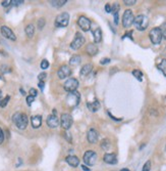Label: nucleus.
I'll return each instance as SVG.
<instances>
[{"label":"nucleus","instance_id":"nucleus-48","mask_svg":"<svg viewBox=\"0 0 166 171\" xmlns=\"http://www.w3.org/2000/svg\"><path fill=\"white\" fill-rule=\"evenodd\" d=\"M21 94H24V95L26 94V93H24V89H21Z\"/></svg>","mask_w":166,"mask_h":171},{"label":"nucleus","instance_id":"nucleus-14","mask_svg":"<svg viewBox=\"0 0 166 171\" xmlns=\"http://www.w3.org/2000/svg\"><path fill=\"white\" fill-rule=\"evenodd\" d=\"M99 138V133L98 131L94 128H91L90 130L88 131V134H87V140L90 143H96L98 142Z\"/></svg>","mask_w":166,"mask_h":171},{"label":"nucleus","instance_id":"nucleus-33","mask_svg":"<svg viewBox=\"0 0 166 171\" xmlns=\"http://www.w3.org/2000/svg\"><path fill=\"white\" fill-rule=\"evenodd\" d=\"M45 24H46V22H45V20L44 19H40V20H38V28L42 30L44 28V26H45Z\"/></svg>","mask_w":166,"mask_h":171},{"label":"nucleus","instance_id":"nucleus-8","mask_svg":"<svg viewBox=\"0 0 166 171\" xmlns=\"http://www.w3.org/2000/svg\"><path fill=\"white\" fill-rule=\"evenodd\" d=\"M79 85H80V83L76 78H69L63 84V88L67 92H73V91H76Z\"/></svg>","mask_w":166,"mask_h":171},{"label":"nucleus","instance_id":"nucleus-25","mask_svg":"<svg viewBox=\"0 0 166 171\" xmlns=\"http://www.w3.org/2000/svg\"><path fill=\"white\" fill-rule=\"evenodd\" d=\"M81 64V56H73L69 59V65L70 66H78Z\"/></svg>","mask_w":166,"mask_h":171},{"label":"nucleus","instance_id":"nucleus-10","mask_svg":"<svg viewBox=\"0 0 166 171\" xmlns=\"http://www.w3.org/2000/svg\"><path fill=\"white\" fill-rule=\"evenodd\" d=\"M84 44H85V37H84L83 34L80 33V32H76L75 39H73V42L70 43V47L76 50V49L81 48Z\"/></svg>","mask_w":166,"mask_h":171},{"label":"nucleus","instance_id":"nucleus-21","mask_svg":"<svg viewBox=\"0 0 166 171\" xmlns=\"http://www.w3.org/2000/svg\"><path fill=\"white\" fill-rule=\"evenodd\" d=\"M87 106H88V109L91 112H97L99 109H100V103L96 100L93 103H87Z\"/></svg>","mask_w":166,"mask_h":171},{"label":"nucleus","instance_id":"nucleus-31","mask_svg":"<svg viewBox=\"0 0 166 171\" xmlns=\"http://www.w3.org/2000/svg\"><path fill=\"white\" fill-rule=\"evenodd\" d=\"M150 169H151V161H147V162L144 164L142 171H150Z\"/></svg>","mask_w":166,"mask_h":171},{"label":"nucleus","instance_id":"nucleus-6","mask_svg":"<svg viewBox=\"0 0 166 171\" xmlns=\"http://www.w3.org/2000/svg\"><path fill=\"white\" fill-rule=\"evenodd\" d=\"M69 23V14L67 12H62V14H58L55 20V26L58 28H64Z\"/></svg>","mask_w":166,"mask_h":171},{"label":"nucleus","instance_id":"nucleus-37","mask_svg":"<svg viewBox=\"0 0 166 171\" xmlns=\"http://www.w3.org/2000/svg\"><path fill=\"white\" fill-rule=\"evenodd\" d=\"M30 95H32V96H34V98H36V96L38 95V91H37L35 88H31V89H30Z\"/></svg>","mask_w":166,"mask_h":171},{"label":"nucleus","instance_id":"nucleus-46","mask_svg":"<svg viewBox=\"0 0 166 171\" xmlns=\"http://www.w3.org/2000/svg\"><path fill=\"white\" fill-rule=\"evenodd\" d=\"M82 168H83V170H84V171H91V170H90V168H88L86 165H83V166H82Z\"/></svg>","mask_w":166,"mask_h":171},{"label":"nucleus","instance_id":"nucleus-20","mask_svg":"<svg viewBox=\"0 0 166 171\" xmlns=\"http://www.w3.org/2000/svg\"><path fill=\"white\" fill-rule=\"evenodd\" d=\"M92 70H93V65L92 64H87V65L83 66V68L81 69V76L82 77H85V76H88L89 74L91 73Z\"/></svg>","mask_w":166,"mask_h":171},{"label":"nucleus","instance_id":"nucleus-16","mask_svg":"<svg viewBox=\"0 0 166 171\" xmlns=\"http://www.w3.org/2000/svg\"><path fill=\"white\" fill-rule=\"evenodd\" d=\"M103 160L105 163H107V164H110V165H114L117 163V158H116V155L115 154H105L103 157Z\"/></svg>","mask_w":166,"mask_h":171},{"label":"nucleus","instance_id":"nucleus-18","mask_svg":"<svg viewBox=\"0 0 166 171\" xmlns=\"http://www.w3.org/2000/svg\"><path fill=\"white\" fill-rule=\"evenodd\" d=\"M31 123H32V126H33V128L37 129V128L40 127L41 124H42V117H41L40 115L33 116V117L31 118Z\"/></svg>","mask_w":166,"mask_h":171},{"label":"nucleus","instance_id":"nucleus-7","mask_svg":"<svg viewBox=\"0 0 166 171\" xmlns=\"http://www.w3.org/2000/svg\"><path fill=\"white\" fill-rule=\"evenodd\" d=\"M81 95L78 91H73V92H69L68 95L66 96V104L69 106H76L80 104Z\"/></svg>","mask_w":166,"mask_h":171},{"label":"nucleus","instance_id":"nucleus-30","mask_svg":"<svg viewBox=\"0 0 166 171\" xmlns=\"http://www.w3.org/2000/svg\"><path fill=\"white\" fill-rule=\"evenodd\" d=\"M9 100H10V96H9V95L5 96V98H4L3 100L0 101V106H1V108H4V106H5L7 104H8Z\"/></svg>","mask_w":166,"mask_h":171},{"label":"nucleus","instance_id":"nucleus-26","mask_svg":"<svg viewBox=\"0 0 166 171\" xmlns=\"http://www.w3.org/2000/svg\"><path fill=\"white\" fill-rule=\"evenodd\" d=\"M157 68L159 69L163 73V75L166 77V59H162V61L160 62V64L157 65Z\"/></svg>","mask_w":166,"mask_h":171},{"label":"nucleus","instance_id":"nucleus-36","mask_svg":"<svg viewBox=\"0 0 166 171\" xmlns=\"http://www.w3.org/2000/svg\"><path fill=\"white\" fill-rule=\"evenodd\" d=\"M123 3H124L125 5L130 6V5H133L135 3H137V1H136V0H124Z\"/></svg>","mask_w":166,"mask_h":171},{"label":"nucleus","instance_id":"nucleus-40","mask_svg":"<svg viewBox=\"0 0 166 171\" xmlns=\"http://www.w3.org/2000/svg\"><path fill=\"white\" fill-rule=\"evenodd\" d=\"M4 142V133H3V130L0 128V145Z\"/></svg>","mask_w":166,"mask_h":171},{"label":"nucleus","instance_id":"nucleus-3","mask_svg":"<svg viewBox=\"0 0 166 171\" xmlns=\"http://www.w3.org/2000/svg\"><path fill=\"white\" fill-rule=\"evenodd\" d=\"M149 37H150V40L153 44L155 45H158V44L161 43L163 38V34H162V30L160 28H153L150 31L149 33Z\"/></svg>","mask_w":166,"mask_h":171},{"label":"nucleus","instance_id":"nucleus-35","mask_svg":"<svg viewBox=\"0 0 166 171\" xmlns=\"http://www.w3.org/2000/svg\"><path fill=\"white\" fill-rule=\"evenodd\" d=\"M35 100V98L32 95H29L27 96V104H28V106H31L32 104H33V101Z\"/></svg>","mask_w":166,"mask_h":171},{"label":"nucleus","instance_id":"nucleus-29","mask_svg":"<svg viewBox=\"0 0 166 171\" xmlns=\"http://www.w3.org/2000/svg\"><path fill=\"white\" fill-rule=\"evenodd\" d=\"M101 148H103V150L107 151L109 148H110V142H109L108 140H102V142H101Z\"/></svg>","mask_w":166,"mask_h":171},{"label":"nucleus","instance_id":"nucleus-42","mask_svg":"<svg viewBox=\"0 0 166 171\" xmlns=\"http://www.w3.org/2000/svg\"><path fill=\"white\" fill-rule=\"evenodd\" d=\"M1 4H2V6L6 7V6H8L9 4H11V1H10V0H6V1H2V2H1Z\"/></svg>","mask_w":166,"mask_h":171},{"label":"nucleus","instance_id":"nucleus-19","mask_svg":"<svg viewBox=\"0 0 166 171\" xmlns=\"http://www.w3.org/2000/svg\"><path fill=\"white\" fill-rule=\"evenodd\" d=\"M86 50H87V52H88L89 56H94L98 53V47H97V45L94 44V43L88 44V45H87Z\"/></svg>","mask_w":166,"mask_h":171},{"label":"nucleus","instance_id":"nucleus-41","mask_svg":"<svg viewBox=\"0 0 166 171\" xmlns=\"http://www.w3.org/2000/svg\"><path fill=\"white\" fill-rule=\"evenodd\" d=\"M63 136L66 138V140H67V142H71V135L69 134L68 132H64V133H63Z\"/></svg>","mask_w":166,"mask_h":171},{"label":"nucleus","instance_id":"nucleus-17","mask_svg":"<svg viewBox=\"0 0 166 171\" xmlns=\"http://www.w3.org/2000/svg\"><path fill=\"white\" fill-rule=\"evenodd\" d=\"M65 161H66V163H67L69 166H71V167H73V168L78 167L79 164H80V159H79V158L76 157V156H75V155L67 156Z\"/></svg>","mask_w":166,"mask_h":171},{"label":"nucleus","instance_id":"nucleus-4","mask_svg":"<svg viewBox=\"0 0 166 171\" xmlns=\"http://www.w3.org/2000/svg\"><path fill=\"white\" fill-rule=\"evenodd\" d=\"M135 21V16H133V11L130 9H126L122 16V26L124 28H130V26L133 24Z\"/></svg>","mask_w":166,"mask_h":171},{"label":"nucleus","instance_id":"nucleus-2","mask_svg":"<svg viewBox=\"0 0 166 171\" xmlns=\"http://www.w3.org/2000/svg\"><path fill=\"white\" fill-rule=\"evenodd\" d=\"M133 24H135L136 28H137V30H139V31H145V30L148 28L149 20H148V18L146 16H144V14H139L138 16L135 18Z\"/></svg>","mask_w":166,"mask_h":171},{"label":"nucleus","instance_id":"nucleus-39","mask_svg":"<svg viewBox=\"0 0 166 171\" xmlns=\"http://www.w3.org/2000/svg\"><path fill=\"white\" fill-rule=\"evenodd\" d=\"M21 3H24L23 0H12L11 1V4H13V5H19Z\"/></svg>","mask_w":166,"mask_h":171},{"label":"nucleus","instance_id":"nucleus-44","mask_svg":"<svg viewBox=\"0 0 166 171\" xmlns=\"http://www.w3.org/2000/svg\"><path fill=\"white\" fill-rule=\"evenodd\" d=\"M38 85H39V88H40L41 90L43 91V90H44V85H45V84H44V82H40V81H39V84H38Z\"/></svg>","mask_w":166,"mask_h":171},{"label":"nucleus","instance_id":"nucleus-28","mask_svg":"<svg viewBox=\"0 0 166 171\" xmlns=\"http://www.w3.org/2000/svg\"><path fill=\"white\" fill-rule=\"evenodd\" d=\"M133 75L135 76L139 81H142L143 80V73L140 70H133Z\"/></svg>","mask_w":166,"mask_h":171},{"label":"nucleus","instance_id":"nucleus-12","mask_svg":"<svg viewBox=\"0 0 166 171\" xmlns=\"http://www.w3.org/2000/svg\"><path fill=\"white\" fill-rule=\"evenodd\" d=\"M57 75L60 79L67 78V77H69L71 75V69L66 65L61 66L60 68H59L58 72H57Z\"/></svg>","mask_w":166,"mask_h":171},{"label":"nucleus","instance_id":"nucleus-24","mask_svg":"<svg viewBox=\"0 0 166 171\" xmlns=\"http://www.w3.org/2000/svg\"><path fill=\"white\" fill-rule=\"evenodd\" d=\"M24 31H26V34L27 36L30 37V38H32V37L34 36V33H35V27L33 24H30L28 26L26 27V29H24Z\"/></svg>","mask_w":166,"mask_h":171},{"label":"nucleus","instance_id":"nucleus-11","mask_svg":"<svg viewBox=\"0 0 166 171\" xmlns=\"http://www.w3.org/2000/svg\"><path fill=\"white\" fill-rule=\"evenodd\" d=\"M78 25L79 27L85 32L90 31L91 29V21L85 16H81L78 20Z\"/></svg>","mask_w":166,"mask_h":171},{"label":"nucleus","instance_id":"nucleus-49","mask_svg":"<svg viewBox=\"0 0 166 171\" xmlns=\"http://www.w3.org/2000/svg\"><path fill=\"white\" fill-rule=\"evenodd\" d=\"M1 96H2V92H1V90H0V100H1Z\"/></svg>","mask_w":166,"mask_h":171},{"label":"nucleus","instance_id":"nucleus-34","mask_svg":"<svg viewBox=\"0 0 166 171\" xmlns=\"http://www.w3.org/2000/svg\"><path fill=\"white\" fill-rule=\"evenodd\" d=\"M46 77H47L46 73H41V74H39V75H38V79H39V81H40V82H44V80L46 79Z\"/></svg>","mask_w":166,"mask_h":171},{"label":"nucleus","instance_id":"nucleus-13","mask_svg":"<svg viewBox=\"0 0 166 171\" xmlns=\"http://www.w3.org/2000/svg\"><path fill=\"white\" fill-rule=\"evenodd\" d=\"M1 34L5 37V38L9 39V40H12V41L16 40V37L14 35V33L11 31L10 28H8V27H6V26L1 27Z\"/></svg>","mask_w":166,"mask_h":171},{"label":"nucleus","instance_id":"nucleus-38","mask_svg":"<svg viewBox=\"0 0 166 171\" xmlns=\"http://www.w3.org/2000/svg\"><path fill=\"white\" fill-rule=\"evenodd\" d=\"M110 63V58H102L100 61V64L101 65H106V64H109Z\"/></svg>","mask_w":166,"mask_h":171},{"label":"nucleus","instance_id":"nucleus-43","mask_svg":"<svg viewBox=\"0 0 166 171\" xmlns=\"http://www.w3.org/2000/svg\"><path fill=\"white\" fill-rule=\"evenodd\" d=\"M111 9H112V8H111V6H110V4H106V5H105V10H106V12H107V14H110V12H111Z\"/></svg>","mask_w":166,"mask_h":171},{"label":"nucleus","instance_id":"nucleus-1","mask_svg":"<svg viewBox=\"0 0 166 171\" xmlns=\"http://www.w3.org/2000/svg\"><path fill=\"white\" fill-rule=\"evenodd\" d=\"M12 121H13V123L16 125V127L21 130L26 129L29 123L28 116L24 113H16L12 116Z\"/></svg>","mask_w":166,"mask_h":171},{"label":"nucleus","instance_id":"nucleus-47","mask_svg":"<svg viewBox=\"0 0 166 171\" xmlns=\"http://www.w3.org/2000/svg\"><path fill=\"white\" fill-rule=\"evenodd\" d=\"M120 171H130V169H127V168H123V169H121Z\"/></svg>","mask_w":166,"mask_h":171},{"label":"nucleus","instance_id":"nucleus-9","mask_svg":"<svg viewBox=\"0 0 166 171\" xmlns=\"http://www.w3.org/2000/svg\"><path fill=\"white\" fill-rule=\"evenodd\" d=\"M83 159H84V162H85L87 165L93 166V165H95L96 161H97V154L94 152V151L89 150L84 154Z\"/></svg>","mask_w":166,"mask_h":171},{"label":"nucleus","instance_id":"nucleus-5","mask_svg":"<svg viewBox=\"0 0 166 171\" xmlns=\"http://www.w3.org/2000/svg\"><path fill=\"white\" fill-rule=\"evenodd\" d=\"M73 116H71L70 114L64 113V114L61 115L60 125H61V127H62L64 130L70 129L71 125H73Z\"/></svg>","mask_w":166,"mask_h":171},{"label":"nucleus","instance_id":"nucleus-15","mask_svg":"<svg viewBox=\"0 0 166 171\" xmlns=\"http://www.w3.org/2000/svg\"><path fill=\"white\" fill-rule=\"evenodd\" d=\"M47 125L50 128H56L59 125V119L57 118L56 115H50L47 118Z\"/></svg>","mask_w":166,"mask_h":171},{"label":"nucleus","instance_id":"nucleus-23","mask_svg":"<svg viewBox=\"0 0 166 171\" xmlns=\"http://www.w3.org/2000/svg\"><path fill=\"white\" fill-rule=\"evenodd\" d=\"M111 12L114 16V23L116 25H118V11H119V4L118 3H114V5L111 7Z\"/></svg>","mask_w":166,"mask_h":171},{"label":"nucleus","instance_id":"nucleus-27","mask_svg":"<svg viewBox=\"0 0 166 171\" xmlns=\"http://www.w3.org/2000/svg\"><path fill=\"white\" fill-rule=\"evenodd\" d=\"M66 2H67L66 0H55V1H51V4H52V6H54V7H61V6H63Z\"/></svg>","mask_w":166,"mask_h":171},{"label":"nucleus","instance_id":"nucleus-32","mask_svg":"<svg viewBox=\"0 0 166 171\" xmlns=\"http://www.w3.org/2000/svg\"><path fill=\"white\" fill-rule=\"evenodd\" d=\"M48 67H49V62L47 61V59H43V61L41 62V69H43V70H46Z\"/></svg>","mask_w":166,"mask_h":171},{"label":"nucleus","instance_id":"nucleus-45","mask_svg":"<svg viewBox=\"0 0 166 171\" xmlns=\"http://www.w3.org/2000/svg\"><path fill=\"white\" fill-rule=\"evenodd\" d=\"M132 33H133L132 31H130V32H128V33H126V34H125V35H124V37H122V38H125V37H130V39H132V40H133V37L130 36V35H132Z\"/></svg>","mask_w":166,"mask_h":171},{"label":"nucleus","instance_id":"nucleus-22","mask_svg":"<svg viewBox=\"0 0 166 171\" xmlns=\"http://www.w3.org/2000/svg\"><path fill=\"white\" fill-rule=\"evenodd\" d=\"M93 36H94V41L95 43H99L102 40V31L100 28H96L93 31Z\"/></svg>","mask_w":166,"mask_h":171}]
</instances>
